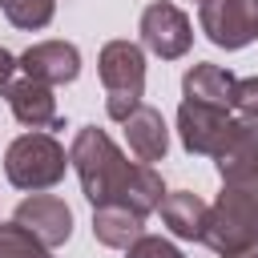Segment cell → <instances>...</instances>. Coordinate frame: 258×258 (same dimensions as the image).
Here are the masks:
<instances>
[{"label":"cell","mask_w":258,"mask_h":258,"mask_svg":"<svg viewBox=\"0 0 258 258\" xmlns=\"http://www.w3.org/2000/svg\"><path fill=\"white\" fill-rule=\"evenodd\" d=\"M230 109H238L242 117H258V77H242V81H234Z\"/></svg>","instance_id":"obj_19"},{"label":"cell","mask_w":258,"mask_h":258,"mask_svg":"<svg viewBox=\"0 0 258 258\" xmlns=\"http://www.w3.org/2000/svg\"><path fill=\"white\" fill-rule=\"evenodd\" d=\"M69 165L77 169L81 177V189L93 206L101 202H121L129 210H137L141 218H149L161 198H165V185H161V173L145 161H129L113 137L97 125H81L73 145H69Z\"/></svg>","instance_id":"obj_1"},{"label":"cell","mask_w":258,"mask_h":258,"mask_svg":"<svg viewBox=\"0 0 258 258\" xmlns=\"http://www.w3.org/2000/svg\"><path fill=\"white\" fill-rule=\"evenodd\" d=\"M0 12L8 16V24L16 28H44L56 12V0H0Z\"/></svg>","instance_id":"obj_17"},{"label":"cell","mask_w":258,"mask_h":258,"mask_svg":"<svg viewBox=\"0 0 258 258\" xmlns=\"http://www.w3.org/2000/svg\"><path fill=\"white\" fill-rule=\"evenodd\" d=\"M97 77L105 85V113L125 121L145 97V52L133 40H109L97 56Z\"/></svg>","instance_id":"obj_4"},{"label":"cell","mask_w":258,"mask_h":258,"mask_svg":"<svg viewBox=\"0 0 258 258\" xmlns=\"http://www.w3.org/2000/svg\"><path fill=\"white\" fill-rule=\"evenodd\" d=\"M234 117L222 105H206V101H181L177 105V137L185 145V153L198 157H214L230 133Z\"/></svg>","instance_id":"obj_7"},{"label":"cell","mask_w":258,"mask_h":258,"mask_svg":"<svg viewBox=\"0 0 258 258\" xmlns=\"http://www.w3.org/2000/svg\"><path fill=\"white\" fill-rule=\"evenodd\" d=\"M202 242L222 258L246 246H258V181L250 185H226L218 202L206 214Z\"/></svg>","instance_id":"obj_2"},{"label":"cell","mask_w":258,"mask_h":258,"mask_svg":"<svg viewBox=\"0 0 258 258\" xmlns=\"http://www.w3.org/2000/svg\"><path fill=\"white\" fill-rule=\"evenodd\" d=\"M121 125H125V141H129V149H133L137 161L153 165V161H161V157L169 153V129H165V117H161L153 105L141 101Z\"/></svg>","instance_id":"obj_12"},{"label":"cell","mask_w":258,"mask_h":258,"mask_svg":"<svg viewBox=\"0 0 258 258\" xmlns=\"http://www.w3.org/2000/svg\"><path fill=\"white\" fill-rule=\"evenodd\" d=\"M12 218L24 230H32L48 250H56V246H64L73 238V210L56 194H32V198H24Z\"/></svg>","instance_id":"obj_9"},{"label":"cell","mask_w":258,"mask_h":258,"mask_svg":"<svg viewBox=\"0 0 258 258\" xmlns=\"http://www.w3.org/2000/svg\"><path fill=\"white\" fill-rule=\"evenodd\" d=\"M125 258H185L169 238H157V234H141L129 250H125Z\"/></svg>","instance_id":"obj_18"},{"label":"cell","mask_w":258,"mask_h":258,"mask_svg":"<svg viewBox=\"0 0 258 258\" xmlns=\"http://www.w3.org/2000/svg\"><path fill=\"white\" fill-rule=\"evenodd\" d=\"M4 97H8L12 117H16L24 129H60L52 85L32 81V77H20V81H8V85H4Z\"/></svg>","instance_id":"obj_11"},{"label":"cell","mask_w":258,"mask_h":258,"mask_svg":"<svg viewBox=\"0 0 258 258\" xmlns=\"http://www.w3.org/2000/svg\"><path fill=\"white\" fill-rule=\"evenodd\" d=\"M181 93H185V101H206V105H222V109H230L234 73H230V69H222V64L202 60V64H194V69L185 73Z\"/></svg>","instance_id":"obj_15"},{"label":"cell","mask_w":258,"mask_h":258,"mask_svg":"<svg viewBox=\"0 0 258 258\" xmlns=\"http://www.w3.org/2000/svg\"><path fill=\"white\" fill-rule=\"evenodd\" d=\"M198 4H202V0H198Z\"/></svg>","instance_id":"obj_22"},{"label":"cell","mask_w":258,"mask_h":258,"mask_svg":"<svg viewBox=\"0 0 258 258\" xmlns=\"http://www.w3.org/2000/svg\"><path fill=\"white\" fill-rule=\"evenodd\" d=\"M16 69H20V64H16V56H12V52L0 44V89L12 81V73H16Z\"/></svg>","instance_id":"obj_20"},{"label":"cell","mask_w":258,"mask_h":258,"mask_svg":"<svg viewBox=\"0 0 258 258\" xmlns=\"http://www.w3.org/2000/svg\"><path fill=\"white\" fill-rule=\"evenodd\" d=\"M161 222L173 238H185V242H202V230H206V214L210 206L194 194V189H173L161 198Z\"/></svg>","instance_id":"obj_14"},{"label":"cell","mask_w":258,"mask_h":258,"mask_svg":"<svg viewBox=\"0 0 258 258\" xmlns=\"http://www.w3.org/2000/svg\"><path fill=\"white\" fill-rule=\"evenodd\" d=\"M198 24L218 48H246L258 40V0H202Z\"/></svg>","instance_id":"obj_5"},{"label":"cell","mask_w":258,"mask_h":258,"mask_svg":"<svg viewBox=\"0 0 258 258\" xmlns=\"http://www.w3.org/2000/svg\"><path fill=\"white\" fill-rule=\"evenodd\" d=\"M145 234V218L121 202H101L93 206V238L109 250H129Z\"/></svg>","instance_id":"obj_13"},{"label":"cell","mask_w":258,"mask_h":258,"mask_svg":"<svg viewBox=\"0 0 258 258\" xmlns=\"http://www.w3.org/2000/svg\"><path fill=\"white\" fill-rule=\"evenodd\" d=\"M0 258H52V254L32 230H24L12 218V222H0Z\"/></svg>","instance_id":"obj_16"},{"label":"cell","mask_w":258,"mask_h":258,"mask_svg":"<svg viewBox=\"0 0 258 258\" xmlns=\"http://www.w3.org/2000/svg\"><path fill=\"white\" fill-rule=\"evenodd\" d=\"M16 64H20L24 77H32V81L69 85V81H77V73H81V52H77V44H69V40H40V44L24 48V52L16 56Z\"/></svg>","instance_id":"obj_10"},{"label":"cell","mask_w":258,"mask_h":258,"mask_svg":"<svg viewBox=\"0 0 258 258\" xmlns=\"http://www.w3.org/2000/svg\"><path fill=\"white\" fill-rule=\"evenodd\" d=\"M141 44L161 56V60H177L189 52L194 44V28H189V16L169 4V0H153L145 12H141Z\"/></svg>","instance_id":"obj_6"},{"label":"cell","mask_w":258,"mask_h":258,"mask_svg":"<svg viewBox=\"0 0 258 258\" xmlns=\"http://www.w3.org/2000/svg\"><path fill=\"white\" fill-rule=\"evenodd\" d=\"M222 258H258V246H246V250H234V254H222Z\"/></svg>","instance_id":"obj_21"},{"label":"cell","mask_w":258,"mask_h":258,"mask_svg":"<svg viewBox=\"0 0 258 258\" xmlns=\"http://www.w3.org/2000/svg\"><path fill=\"white\" fill-rule=\"evenodd\" d=\"M218 173L226 185H250L258 181V117H242L230 125L222 149L214 153Z\"/></svg>","instance_id":"obj_8"},{"label":"cell","mask_w":258,"mask_h":258,"mask_svg":"<svg viewBox=\"0 0 258 258\" xmlns=\"http://www.w3.org/2000/svg\"><path fill=\"white\" fill-rule=\"evenodd\" d=\"M64 169H69V153L44 129L20 133L8 145V153H4V177L16 189H24V194H44V189L60 185L64 181Z\"/></svg>","instance_id":"obj_3"}]
</instances>
